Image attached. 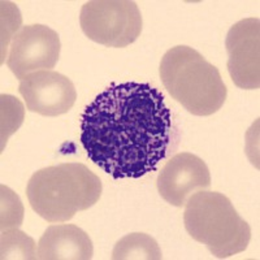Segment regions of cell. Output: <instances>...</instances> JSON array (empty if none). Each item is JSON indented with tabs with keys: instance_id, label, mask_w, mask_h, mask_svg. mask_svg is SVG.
I'll use <instances>...</instances> for the list:
<instances>
[{
	"instance_id": "cell-1",
	"label": "cell",
	"mask_w": 260,
	"mask_h": 260,
	"mask_svg": "<svg viewBox=\"0 0 260 260\" xmlns=\"http://www.w3.org/2000/svg\"><path fill=\"white\" fill-rule=\"evenodd\" d=\"M81 130L87 157L115 180L156 171L173 142L171 110L148 83H112L86 107Z\"/></svg>"
},
{
	"instance_id": "cell-15",
	"label": "cell",
	"mask_w": 260,
	"mask_h": 260,
	"mask_svg": "<svg viewBox=\"0 0 260 260\" xmlns=\"http://www.w3.org/2000/svg\"><path fill=\"white\" fill-rule=\"evenodd\" d=\"M21 13L11 2H2V64L6 61L7 48L21 25Z\"/></svg>"
},
{
	"instance_id": "cell-13",
	"label": "cell",
	"mask_w": 260,
	"mask_h": 260,
	"mask_svg": "<svg viewBox=\"0 0 260 260\" xmlns=\"http://www.w3.org/2000/svg\"><path fill=\"white\" fill-rule=\"evenodd\" d=\"M25 108L24 104L13 95H0V141L3 152L9 137L16 133L24 122Z\"/></svg>"
},
{
	"instance_id": "cell-8",
	"label": "cell",
	"mask_w": 260,
	"mask_h": 260,
	"mask_svg": "<svg viewBox=\"0 0 260 260\" xmlns=\"http://www.w3.org/2000/svg\"><path fill=\"white\" fill-rule=\"evenodd\" d=\"M156 186L160 197L167 203L183 207L192 194L210 189V169L197 155L178 152L159 172Z\"/></svg>"
},
{
	"instance_id": "cell-4",
	"label": "cell",
	"mask_w": 260,
	"mask_h": 260,
	"mask_svg": "<svg viewBox=\"0 0 260 260\" xmlns=\"http://www.w3.org/2000/svg\"><path fill=\"white\" fill-rule=\"evenodd\" d=\"M183 224L192 240L203 243L217 259L245 251L251 240L250 225L229 198L217 191L192 194L185 204Z\"/></svg>"
},
{
	"instance_id": "cell-14",
	"label": "cell",
	"mask_w": 260,
	"mask_h": 260,
	"mask_svg": "<svg viewBox=\"0 0 260 260\" xmlns=\"http://www.w3.org/2000/svg\"><path fill=\"white\" fill-rule=\"evenodd\" d=\"M0 229L3 232L20 228L24 220V206L18 195L4 185L0 186Z\"/></svg>"
},
{
	"instance_id": "cell-6",
	"label": "cell",
	"mask_w": 260,
	"mask_h": 260,
	"mask_svg": "<svg viewBox=\"0 0 260 260\" xmlns=\"http://www.w3.org/2000/svg\"><path fill=\"white\" fill-rule=\"evenodd\" d=\"M60 37L46 25L22 26L13 36L7 65L18 80L27 74L55 68L60 57Z\"/></svg>"
},
{
	"instance_id": "cell-2",
	"label": "cell",
	"mask_w": 260,
	"mask_h": 260,
	"mask_svg": "<svg viewBox=\"0 0 260 260\" xmlns=\"http://www.w3.org/2000/svg\"><path fill=\"white\" fill-rule=\"evenodd\" d=\"M101 178L81 162H61L39 169L30 177V207L48 222H65L89 210L101 198Z\"/></svg>"
},
{
	"instance_id": "cell-10",
	"label": "cell",
	"mask_w": 260,
	"mask_h": 260,
	"mask_svg": "<svg viewBox=\"0 0 260 260\" xmlns=\"http://www.w3.org/2000/svg\"><path fill=\"white\" fill-rule=\"evenodd\" d=\"M92 255L91 238L73 224L51 225L38 242L39 260H90Z\"/></svg>"
},
{
	"instance_id": "cell-3",
	"label": "cell",
	"mask_w": 260,
	"mask_h": 260,
	"mask_svg": "<svg viewBox=\"0 0 260 260\" xmlns=\"http://www.w3.org/2000/svg\"><path fill=\"white\" fill-rule=\"evenodd\" d=\"M159 73L169 95L191 115H213L226 101L228 90L219 69L189 46L167 51Z\"/></svg>"
},
{
	"instance_id": "cell-9",
	"label": "cell",
	"mask_w": 260,
	"mask_h": 260,
	"mask_svg": "<svg viewBox=\"0 0 260 260\" xmlns=\"http://www.w3.org/2000/svg\"><path fill=\"white\" fill-rule=\"evenodd\" d=\"M18 91L30 112L56 117L72 110L77 99L73 82L55 71H41L20 80Z\"/></svg>"
},
{
	"instance_id": "cell-11",
	"label": "cell",
	"mask_w": 260,
	"mask_h": 260,
	"mask_svg": "<svg viewBox=\"0 0 260 260\" xmlns=\"http://www.w3.org/2000/svg\"><path fill=\"white\" fill-rule=\"evenodd\" d=\"M113 260H160L161 250L156 241L146 233H130L113 247Z\"/></svg>"
},
{
	"instance_id": "cell-12",
	"label": "cell",
	"mask_w": 260,
	"mask_h": 260,
	"mask_svg": "<svg viewBox=\"0 0 260 260\" xmlns=\"http://www.w3.org/2000/svg\"><path fill=\"white\" fill-rule=\"evenodd\" d=\"M0 259L32 260L38 259V247L31 237L18 228L7 229L0 236Z\"/></svg>"
},
{
	"instance_id": "cell-5",
	"label": "cell",
	"mask_w": 260,
	"mask_h": 260,
	"mask_svg": "<svg viewBox=\"0 0 260 260\" xmlns=\"http://www.w3.org/2000/svg\"><path fill=\"white\" fill-rule=\"evenodd\" d=\"M80 25L85 36L106 47L122 48L138 39L142 15L132 0H91L81 8Z\"/></svg>"
},
{
	"instance_id": "cell-7",
	"label": "cell",
	"mask_w": 260,
	"mask_h": 260,
	"mask_svg": "<svg viewBox=\"0 0 260 260\" xmlns=\"http://www.w3.org/2000/svg\"><path fill=\"white\" fill-rule=\"evenodd\" d=\"M228 72L240 89L260 87V20L243 18L228 31L225 39Z\"/></svg>"
}]
</instances>
